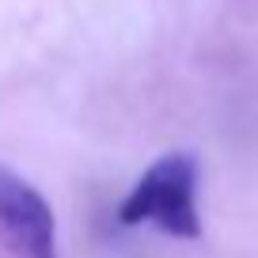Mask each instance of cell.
Wrapping results in <instances>:
<instances>
[{"mask_svg": "<svg viewBox=\"0 0 258 258\" xmlns=\"http://www.w3.org/2000/svg\"><path fill=\"white\" fill-rule=\"evenodd\" d=\"M198 160L190 152H167L129 186L118 205V224H152L175 239H202L198 213Z\"/></svg>", "mask_w": 258, "mask_h": 258, "instance_id": "6da1fadb", "label": "cell"}, {"mask_svg": "<svg viewBox=\"0 0 258 258\" xmlns=\"http://www.w3.org/2000/svg\"><path fill=\"white\" fill-rule=\"evenodd\" d=\"M0 250L12 258H57V217L23 175L0 163Z\"/></svg>", "mask_w": 258, "mask_h": 258, "instance_id": "7a4b0ae2", "label": "cell"}]
</instances>
